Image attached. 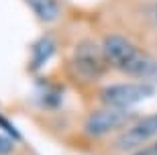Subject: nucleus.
Here are the masks:
<instances>
[{
    "label": "nucleus",
    "mask_w": 157,
    "mask_h": 155,
    "mask_svg": "<svg viewBox=\"0 0 157 155\" xmlns=\"http://www.w3.org/2000/svg\"><path fill=\"white\" fill-rule=\"evenodd\" d=\"M108 65L131 78H157V59L122 35H108L102 41Z\"/></svg>",
    "instance_id": "nucleus-1"
},
{
    "label": "nucleus",
    "mask_w": 157,
    "mask_h": 155,
    "mask_svg": "<svg viewBox=\"0 0 157 155\" xmlns=\"http://www.w3.org/2000/svg\"><path fill=\"white\" fill-rule=\"evenodd\" d=\"M153 94H155V88L151 84H112L100 92V100L106 106L127 110L135 104L151 98Z\"/></svg>",
    "instance_id": "nucleus-2"
},
{
    "label": "nucleus",
    "mask_w": 157,
    "mask_h": 155,
    "mask_svg": "<svg viewBox=\"0 0 157 155\" xmlns=\"http://www.w3.org/2000/svg\"><path fill=\"white\" fill-rule=\"evenodd\" d=\"M151 139H157V112L149 114L141 121L124 129L114 139V149L118 151H139L147 143H153Z\"/></svg>",
    "instance_id": "nucleus-3"
},
{
    "label": "nucleus",
    "mask_w": 157,
    "mask_h": 155,
    "mask_svg": "<svg viewBox=\"0 0 157 155\" xmlns=\"http://www.w3.org/2000/svg\"><path fill=\"white\" fill-rule=\"evenodd\" d=\"M108 59L104 55L102 45H94L92 41H82L78 43L76 51H74V68L82 78L88 80H96L100 76H104Z\"/></svg>",
    "instance_id": "nucleus-4"
},
{
    "label": "nucleus",
    "mask_w": 157,
    "mask_h": 155,
    "mask_svg": "<svg viewBox=\"0 0 157 155\" xmlns=\"http://www.w3.org/2000/svg\"><path fill=\"white\" fill-rule=\"evenodd\" d=\"M128 114L127 110L122 108H114V106H106V108H100V110H94L92 114L86 118V133L90 137H104L108 133L117 131L118 126H122L127 122Z\"/></svg>",
    "instance_id": "nucleus-5"
},
{
    "label": "nucleus",
    "mask_w": 157,
    "mask_h": 155,
    "mask_svg": "<svg viewBox=\"0 0 157 155\" xmlns=\"http://www.w3.org/2000/svg\"><path fill=\"white\" fill-rule=\"evenodd\" d=\"M25 2L29 4L33 14H35L39 21H43V23H53V21L59 18L61 8H59L57 0H25Z\"/></svg>",
    "instance_id": "nucleus-6"
},
{
    "label": "nucleus",
    "mask_w": 157,
    "mask_h": 155,
    "mask_svg": "<svg viewBox=\"0 0 157 155\" xmlns=\"http://www.w3.org/2000/svg\"><path fill=\"white\" fill-rule=\"evenodd\" d=\"M53 53H55V41H53L51 37H41V39L35 43V47H33L31 65H33L35 69L43 68V65L53 57Z\"/></svg>",
    "instance_id": "nucleus-7"
},
{
    "label": "nucleus",
    "mask_w": 157,
    "mask_h": 155,
    "mask_svg": "<svg viewBox=\"0 0 157 155\" xmlns=\"http://www.w3.org/2000/svg\"><path fill=\"white\" fill-rule=\"evenodd\" d=\"M14 151V139L6 133H0V155H10Z\"/></svg>",
    "instance_id": "nucleus-8"
},
{
    "label": "nucleus",
    "mask_w": 157,
    "mask_h": 155,
    "mask_svg": "<svg viewBox=\"0 0 157 155\" xmlns=\"http://www.w3.org/2000/svg\"><path fill=\"white\" fill-rule=\"evenodd\" d=\"M0 129H4V133L8 135V137H12L14 141L18 139V133H17V129L8 122V118H4V116H0Z\"/></svg>",
    "instance_id": "nucleus-9"
},
{
    "label": "nucleus",
    "mask_w": 157,
    "mask_h": 155,
    "mask_svg": "<svg viewBox=\"0 0 157 155\" xmlns=\"http://www.w3.org/2000/svg\"><path fill=\"white\" fill-rule=\"evenodd\" d=\"M135 155H157V139H155V141H153V143L145 145L143 149L135 151Z\"/></svg>",
    "instance_id": "nucleus-10"
}]
</instances>
